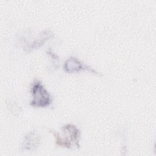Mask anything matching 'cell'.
<instances>
[{"label":"cell","instance_id":"6da1fadb","mask_svg":"<svg viewBox=\"0 0 156 156\" xmlns=\"http://www.w3.org/2000/svg\"><path fill=\"white\" fill-rule=\"evenodd\" d=\"M32 99L30 105L34 107L44 108L49 106L52 98L40 80H35L31 88Z\"/></svg>","mask_w":156,"mask_h":156},{"label":"cell","instance_id":"7a4b0ae2","mask_svg":"<svg viewBox=\"0 0 156 156\" xmlns=\"http://www.w3.org/2000/svg\"><path fill=\"white\" fill-rule=\"evenodd\" d=\"M64 133V138H60L56 135L55 143L58 146L66 147L68 148L79 147L80 132L79 129L73 124H68L62 127Z\"/></svg>","mask_w":156,"mask_h":156},{"label":"cell","instance_id":"3957f363","mask_svg":"<svg viewBox=\"0 0 156 156\" xmlns=\"http://www.w3.org/2000/svg\"><path fill=\"white\" fill-rule=\"evenodd\" d=\"M63 69L65 71L68 73H74L86 70L92 73L99 74V73L96 70L83 63L75 57H70L65 62Z\"/></svg>","mask_w":156,"mask_h":156},{"label":"cell","instance_id":"277c9868","mask_svg":"<svg viewBox=\"0 0 156 156\" xmlns=\"http://www.w3.org/2000/svg\"><path fill=\"white\" fill-rule=\"evenodd\" d=\"M40 141L39 136L35 133L30 132L25 136L22 148L23 149L27 151L34 150L39 146Z\"/></svg>","mask_w":156,"mask_h":156}]
</instances>
